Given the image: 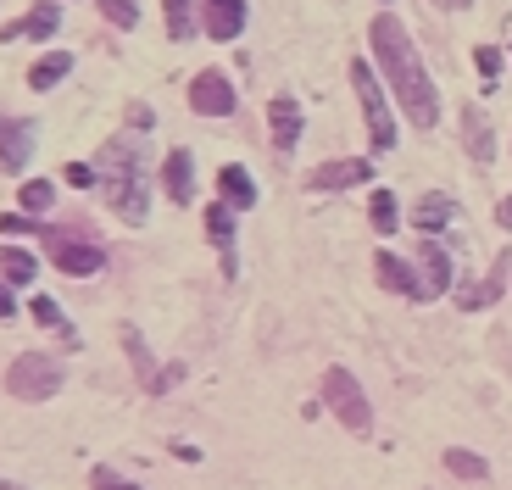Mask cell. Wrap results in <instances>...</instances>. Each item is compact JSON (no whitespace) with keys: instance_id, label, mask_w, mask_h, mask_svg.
Here are the masks:
<instances>
[{"instance_id":"5bb4252c","label":"cell","mask_w":512,"mask_h":490,"mask_svg":"<svg viewBox=\"0 0 512 490\" xmlns=\"http://www.w3.org/2000/svg\"><path fill=\"white\" fill-rule=\"evenodd\" d=\"M56 28H62V6L56 0H34L23 17H17L12 28H6V39H17V34H28V39H51Z\"/></svg>"},{"instance_id":"8fae6325","label":"cell","mask_w":512,"mask_h":490,"mask_svg":"<svg viewBox=\"0 0 512 490\" xmlns=\"http://www.w3.org/2000/svg\"><path fill=\"white\" fill-rule=\"evenodd\" d=\"M201 28L212 39H240L245 28V0H201Z\"/></svg>"},{"instance_id":"277c9868","label":"cell","mask_w":512,"mask_h":490,"mask_svg":"<svg viewBox=\"0 0 512 490\" xmlns=\"http://www.w3.org/2000/svg\"><path fill=\"white\" fill-rule=\"evenodd\" d=\"M67 368L51 357V351H23V357H12V368H6V390H12L17 401H51L56 390H62Z\"/></svg>"},{"instance_id":"4316f807","label":"cell","mask_w":512,"mask_h":490,"mask_svg":"<svg viewBox=\"0 0 512 490\" xmlns=\"http://www.w3.org/2000/svg\"><path fill=\"white\" fill-rule=\"evenodd\" d=\"M368 223H373V229H379V234H396L401 212H396V195H390V190H379V195H373V201H368Z\"/></svg>"},{"instance_id":"836d02e7","label":"cell","mask_w":512,"mask_h":490,"mask_svg":"<svg viewBox=\"0 0 512 490\" xmlns=\"http://www.w3.org/2000/svg\"><path fill=\"white\" fill-rule=\"evenodd\" d=\"M12 312H17V301H12V290L0 284V318H12Z\"/></svg>"},{"instance_id":"2e32d148","label":"cell","mask_w":512,"mask_h":490,"mask_svg":"<svg viewBox=\"0 0 512 490\" xmlns=\"http://www.w3.org/2000/svg\"><path fill=\"white\" fill-rule=\"evenodd\" d=\"M268 123H273V151H295V140H301V106L290 95H273L268 101Z\"/></svg>"},{"instance_id":"52a82bcc","label":"cell","mask_w":512,"mask_h":490,"mask_svg":"<svg viewBox=\"0 0 512 490\" xmlns=\"http://www.w3.org/2000/svg\"><path fill=\"white\" fill-rule=\"evenodd\" d=\"M190 112H201V117H229L234 112V84L218 67H206V73L190 78Z\"/></svg>"},{"instance_id":"44dd1931","label":"cell","mask_w":512,"mask_h":490,"mask_svg":"<svg viewBox=\"0 0 512 490\" xmlns=\"http://www.w3.org/2000/svg\"><path fill=\"white\" fill-rule=\"evenodd\" d=\"M67 73H73V56H67V51H45L34 67H28V90H56Z\"/></svg>"},{"instance_id":"8992f818","label":"cell","mask_w":512,"mask_h":490,"mask_svg":"<svg viewBox=\"0 0 512 490\" xmlns=\"http://www.w3.org/2000/svg\"><path fill=\"white\" fill-rule=\"evenodd\" d=\"M351 84H357L362 117H368L373 151H390V145H396V117H390V101L379 95V78H373V67H368V62H351Z\"/></svg>"},{"instance_id":"603a6c76","label":"cell","mask_w":512,"mask_h":490,"mask_svg":"<svg viewBox=\"0 0 512 490\" xmlns=\"http://www.w3.org/2000/svg\"><path fill=\"white\" fill-rule=\"evenodd\" d=\"M34 251H17V245H0V279L6 284H34Z\"/></svg>"},{"instance_id":"9c48e42d","label":"cell","mask_w":512,"mask_h":490,"mask_svg":"<svg viewBox=\"0 0 512 490\" xmlns=\"http://www.w3.org/2000/svg\"><path fill=\"white\" fill-rule=\"evenodd\" d=\"M418 279H423V301H435L451 290V257H446V245H435L429 234L418 245Z\"/></svg>"},{"instance_id":"3957f363","label":"cell","mask_w":512,"mask_h":490,"mask_svg":"<svg viewBox=\"0 0 512 490\" xmlns=\"http://www.w3.org/2000/svg\"><path fill=\"white\" fill-rule=\"evenodd\" d=\"M34 240L51 245V262L62 273H73V279L106 268V245L95 240V229H84V223H56V229H39Z\"/></svg>"},{"instance_id":"30bf717a","label":"cell","mask_w":512,"mask_h":490,"mask_svg":"<svg viewBox=\"0 0 512 490\" xmlns=\"http://www.w3.org/2000/svg\"><path fill=\"white\" fill-rule=\"evenodd\" d=\"M162 190L173 207H184V201H195V156L190 151H167L162 156Z\"/></svg>"},{"instance_id":"d590c367","label":"cell","mask_w":512,"mask_h":490,"mask_svg":"<svg viewBox=\"0 0 512 490\" xmlns=\"http://www.w3.org/2000/svg\"><path fill=\"white\" fill-rule=\"evenodd\" d=\"M0 490H28V485H12V479H0Z\"/></svg>"},{"instance_id":"f546056e","label":"cell","mask_w":512,"mask_h":490,"mask_svg":"<svg viewBox=\"0 0 512 490\" xmlns=\"http://www.w3.org/2000/svg\"><path fill=\"white\" fill-rule=\"evenodd\" d=\"M90 490H140V485H134V479H123V474H117V468H90Z\"/></svg>"},{"instance_id":"e0dca14e","label":"cell","mask_w":512,"mask_h":490,"mask_svg":"<svg viewBox=\"0 0 512 490\" xmlns=\"http://www.w3.org/2000/svg\"><path fill=\"white\" fill-rule=\"evenodd\" d=\"M206 240L218 245L223 273H234V207L229 201H212V207H206Z\"/></svg>"},{"instance_id":"6da1fadb","label":"cell","mask_w":512,"mask_h":490,"mask_svg":"<svg viewBox=\"0 0 512 490\" xmlns=\"http://www.w3.org/2000/svg\"><path fill=\"white\" fill-rule=\"evenodd\" d=\"M368 39H373V56H379L384 78H390L401 112L412 117V129H435L440 95H435V84H429V73H423V56H418V45H412V34L401 28V17L379 12L368 23Z\"/></svg>"},{"instance_id":"5b68a950","label":"cell","mask_w":512,"mask_h":490,"mask_svg":"<svg viewBox=\"0 0 512 490\" xmlns=\"http://www.w3.org/2000/svg\"><path fill=\"white\" fill-rule=\"evenodd\" d=\"M323 401H329V413L340 418L351 435H368L373 429V407H368L362 385L346 374V368H329V374H323Z\"/></svg>"},{"instance_id":"d4e9b609","label":"cell","mask_w":512,"mask_h":490,"mask_svg":"<svg viewBox=\"0 0 512 490\" xmlns=\"http://www.w3.org/2000/svg\"><path fill=\"white\" fill-rule=\"evenodd\" d=\"M162 17H167V34H173V39H190L195 28H201L195 0H162Z\"/></svg>"},{"instance_id":"7c38bea8","label":"cell","mask_w":512,"mask_h":490,"mask_svg":"<svg viewBox=\"0 0 512 490\" xmlns=\"http://www.w3.org/2000/svg\"><path fill=\"white\" fill-rule=\"evenodd\" d=\"M373 273H379L384 290H396V296H407V301H423V279L396 257V251H379V257H373Z\"/></svg>"},{"instance_id":"484cf974","label":"cell","mask_w":512,"mask_h":490,"mask_svg":"<svg viewBox=\"0 0 512 490\" xmlns=\"http://www.w3.org/2000/svg\"><path fill=\"white\" fill-rule=\"evenodd\" d=\"M51 179H28L23 190H17V212H28V218H39V212H51Z\"/></svg>"},{"instance_id":"f1b7e54d","label":"cell","mask_w":512,"mask_h":490,"mask_svg":"<svg viewBox=\"0 0 512 490\" xmlns=\"http://www.w3.org/2000/svg\"><path fill=\"white\" fill-rule=\"evenodd\" d=\"M101 12H106V23L134 28V17H140V0H101Z\"/></svg>"},{"instance_id":"9a60e30c","label":"cell","mask_w":512,"mask_h":490,"mask_svg":"<svg viewBox=\"0 0 512 490\" xmlns=\"http://www.w3.org/2000/svg\"><path fill=\"white\" fill-rule=\"evenodd\" d=\"M123 351H128V368H134V379H140V385L156 396V379H162V362L151 357V346H145V335L134 329V323H123Z\"/></svg>"},{"instance_id":"d6986e66","label":"cell","mask_w":512,"mask_h":490,"mask_svg":"<svg viewBox=\"0 0 512 490\" xmlns=\"http://www.w3.org/2000/svg\"><path fill=\"white\" fill-rule=\"evenodd\" d=\"M218 201H229L234 212H251L256 207V179L240 168V162H229V168L218 173Z\"/></svg>"},{"instance_id":"7402d4cb","label":"cell","mask_w":512,"mask_h":490,"mask_svg":"<svg viewBox=\"0 0 512 490\" xmlns=\"http://www.w3.org/2000/svg\"><path fill=\"white\" fill-rule=\"evenodd\" d=\"M28 307H34V323H45L51 335H62V346H78V329H73V323L62 318V307H56L51 296H34V301H28Z\"/></svg>"},{"instance_id":"7a4b0ae2","label":"cell","mask_w":512,"mask_h":490,"mask_svg":"<svg viewBox=\"0 0 512 490\" xmlns=\"http://www.w3.org/2000/svg\"><path fill=\"white\" fill-rule=\"evenodd\" d=\"M101 184H106V201L123 223H145V179H140V151L134 140H112L101 151Z\"/></svg>"},{"instance_id":"ac0fdd59","label":"cell","mask_w":512,"mask_h":490,"mask_svg":"<svg viewBox=\"0 0 512 490\" xmlns=\"http://www.w3.org/2000/svg\"><path fill=\"white\" fill-rule=\"evenodd\" d=\"M501 284H507V257H501L496 268L485 273V279H468V284H462V290H457V307H462V312H479V307H490V301L501 296Z\"/></svg>"},{"instance_id":"ffe728a7","label":"cell","mask_w":512,"mask_h":490,"mask_svg":"<svg viewBox=\"0 0 512 490\" xmlns=\"http://www.w3.org/2000/svg\"><path fill=\"white\" fill-rule=\"evenodd\" d=\"M462 140H468V156H474V162H490V156H496V134H490L479 106H462Z\"/></svg>"},{"instance_id":"4fadbf2b","label":"cell","mask_w":512,"mask_h":490,"mask_svg":"<svg viewBox=\"0 0 512 490\" xmlns=\"http://www.w3.org/2000/svg\"><path fill=\"white\" fill-rule=\"evenodd\" d=\"M368 162L362 156H346V162H323V168H312L307 173V184L312 190H346V184H368Z\"/></svg>"},{"instance_id":"ba28073f","label":"cell","mask_w":512,"mask_h":490,"mask_svg":"<svg viewBox=\"0 0 512 490\" xmlns=\"http://www.w3.org/2000/svg\"><path fill=\"white\" fill-rule=\"evenodd\" d=\"M28 156H34V123H28V117H6V112H0V168L23 173Z\"/></svg>"},{"instance_id":"83f0119b","label":"cell","mask_w":512,"mask_h":490,"mask_svg":"<svg viewBox=\"0 0 512 490\" xmlns=\"http://www.w3.org/2000/svg\"><path fill=\"white\" fill-rule=\"evenodd\" d=\"M446 468H451L457 479H490V463H485V457H479V452H462V446H451V452H446Z\"/></svg>"},{"instance_id":"cb8c5ba5","label":"cell","mask_w":512,"mask_h":490,"mask_svg":"<svg viewBox=\"0 0 512 490\" xmlns=\"http://www.w3.org/2000/svg\"><path fill=\"white\" fill-rule=\"evenodd\" d=\"M412 223H418V234H435L451 223V201L446 195H423L418 207H412Z\"/></svg>"},{"instance_id":"1f68e13d","label":"cell","mask_w":512,"mask_h":490,"mask_svg":"<svg viewBox=\"0 0 512 490\" xmlns=\"http://www.w3.org/2000/svg\"><path fill=\"white\" fill-rule=\"evenodd\" d=\"M95 179H101V168H90V162H67V184L84 190V184H95Z\"/></svg>"},{"instance_id":"4dcf8cb0","label":"cell","mask_w":512,"mask_h":490,"mask_svg":"<svg viewBox=\"0 0 512 490\" xmlns=\"http://www.w3.org/2000/svg\"><path fill=\"white\" fill-rule=\"evenodd\" d=\"M474 62H479V73H485V78H496V73H501V51H496V45H479Z\"/></svg>"},{"instance_id":"e575fe53","label":"cell","mask_w":512,"mask_h":490,"mask_svg":"<svg viewBox=\"0 0 512 490\" xmlns=\"http://www.w3.org/2000/svg\"><path fill=\"white\" fill-rule=\"evenodd\" d=\"M435 6H451V12H462V6H468V0H435Z\"/></svg>"},{"instance_id":"d6a6232c","label":"cell","mask_w":512,"mask_h":490,"mask_svg":"<svg viewBox=\"0 0 512 490\" xmlns=\"http://www.w3.org/2000/svg\"><path fill=\"white\" fill-rule=\"evenodd\" d=\"M496 223H501V229H512V195H501V207H496Z\"/></svg>"}]
</instances>
